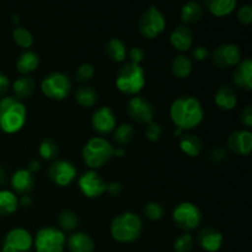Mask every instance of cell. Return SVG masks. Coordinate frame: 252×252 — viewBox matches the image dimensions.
Here are the masks:
<instances>
[{"instance_id": "4dcf8cb0", "label": "cell", "mask_w": 252, "mask_h": 252, "mask_svg": "<svg viewBox=\"0 0 252 252\" xmlns=\"http://www.w3.org/2000/svg\"><path fill=\"white\" fill-rule=\"evenodd\" d=\"M75 98L78 103L83 107L90 108L95 106V103L98 100V94L93 86L83 85L79 86L75 91Z\"/></svg>"}, {"instance_id": "8992f818", "label": "cell", "mask_w": 252, "mask_h": 252, "mask_svg": "<svg viewBox=\"0 0 252 252\" xmlns=\"http://www.w3.org/2000/svg\"><path fill=\"white\" fill-rule=\"evenodd\" d=\"M41 90L43 95L51 100L62 101L68 97L70 94L71 81L66 74L53 71L43 78L41 83Z\"/></svg>"}, {"instance_id": "83f0119b", "label": "cell", "mask_w": 252, "mask_h": 252, "mask_svg": "<svg viewBox=\"0 0 252 252\" xmlns=\"http://www.w3.org/2000/svg\"><path fill=\"white\" fill-rule=\"evenodd\" d=\"M106 56L113 62L121 63L127 57V47L120 38H111L105 47Z\"/></svg>"}, {"instance_id": "30bf717a", "label": "cell", "mask_w": 252, "mask_h": 252, "mask_svg": "<svg viewBox=\"0 0 252 252\" xmlns=\"http://www.w3.org/2000/svg\"><path fill=\"white\" fill-rule=\"evenodd\" d=\"M33 246V238L24 228H14L6 234L1 252H30Z\"/></svg>"}, {"instance_id": "816d5d0a", "label": "cell", "mask_w": 252, "mask_h": 252, "mask_svg": "<svg viewBox=\"0 0 252 252\" xmlns=\"http://www.w3.org/2000/svg\"><path fill=\"white\" fill-rule=\"evenodd\" d=\"M182 134H184V130H181V129H179V128H176V130H175V135H176V137H181Z\"/></svg>"}, {"instance_id": "d6986e66", "label": "cell", "mask_w": 252, "mask_h": 252, "mask_svg": "<svg viewBox=\"0 0 252 252\" xmlns=\"http://www.w3.org/2000/svg\"><path fill=\"white\" fill-rule=\"evenodd\" d=\"M12 189L16 193L26 196L29 192H31L34 187V177L31 171L27 169H19L12 174L10 180Z\"/></svg>"}, {"instance_id": "4316f807", "label": "cell", "mask_w": 252, "mask_h": 252, "mask_svg": "<svg viewBox=\"0 0 252 252\" xmlns=\"http://www.w3.org/2000/svg\"><path fill=\"white\" fill-rule=\"evenodd\" d=\"M19 207V199L16 194L9 189H0V217H7L14 214Z\"/></svg>"}, {"instance_id": "484cf974", "label": "cell", "mask_w": 252, "mask_h": 252, "mask_svg": "<svg viewBox=\"0 0 252 252\" xmlns=\"http://www.w3.org/2000/svg\"><path fill=\"white\" fill-rule=\"evenodd\" d=\"M180 149L189 157H198L202 152V140L194 134H182L180 137Z\"/></svg>"}, {"instance_id": "d6a6232c", "label": "cell", "mask_w": 252, "mask_h": 252, "mask_svg": "<svg viewBox=\"0 0 252 252\" xmlns=\"http://www.w3.org/2000/svg\"><path fill=\"white\" fill-rule=\"evenodd\" d=\"M78 216L70 209H63L58 216V224L62 231H73L78 226Z\"/></svg>"}, {"instance_id": "8d00e7d4", "label": "cell", "mask_w": 252, "mask_h": 252, "mask_svg": "<svg viewBox=\"0 0 252 252\" xmlns=\"http://www.w3.org/2000/svg\"><path fill=\"white\" fill-rule=\"evenodd\" d=\"M193 248V238L189 234H182L175 240L174 249L176 252H189Z\"/></svg>"}, {"instance_id": "2e32d148", "label": "cell", "mask_w": 252, "mask_h": 252, "mask_svg": "<svg viewBox=\"0 0 252 252\" xmlns=\"http://www.w3.org/2000/svg\"><path fill=\"white\" fill-rule=\"evenodd\" d=\"M228 148L238 155H248L252 150V133L248 129L234 130L228 138Z\"/></svg>"}, {"instance_id": "d590c367", "label": "cell", "mask_w": 252, "mask_h": 252, "mask_svg": "<svg viewBox=\"0 0 252 252\" xmlns=\"http://www.w3.org/2000/svg\"><path fill=\"white\" fill-rule=\"evenodd\" d=\"M143 214L149 220H159L165 214L164 207L158 202H149L143 208Z\"/></svg>"}, {"instance_id": "ee69618b", "label": "cell", "mask_w": 252, "mask_h": 252, "mask_svg": "<svg viewBox=\"0 0 252 252\" xmlns=\"http://www.w3.org/2000/svg\"><path fill=\"white\" fill-rule=\"evenodd\" d=\"M241 122L243 125L245 126L246 128H251L252 127V106L248 105L243 110L240 115Z\"/></svg>"}, {"instance_id": "ffe728a7", "label": "cell", "mask_w": 252, "mask_h": 252, "mask_svg": "<svg viewBox=\"0 0 252 252\" xmlns=\"http://www.w3.org/2000/svg\"><path fill=\"white\" fill-rule=\"evenodd\" d=\"M170 43L180 52H186L193 44V32L186 25H180L170 34Z\"/></svg>"}, {"instance_id": "60d3db41", "label": "cell", "mask_w": 252, "mask_h": 252, "mask_svg": "<svg viewBox=\"0 0 252 252\" xmlns=\"http://www.w3.org/2000/svg\"><path fill=\"white\" fill-rule=\"evenodd\" d=\"M238 20L243 25H250L252 22V7L250 5H243L238 11Z\"/></svg>"}, {"instance_id": "ba28073f", "label": "cell", "mask_w": 252, "mask_h": 252, "mask_svg": "<svg viewBox=\"0 0 252 252\" xmlns=\"http://www.w3.org/2000/svg\"><path fill=\"white\" fill-rule=\"evenodd\" d=\"M172 220L181 230H194L201 224L202 212L196 204L191 202H182L175 207L172 212Z\"/></svg>"}, {"instance_id": "603a6c76", "label": "cell", "mask_w": 252, "mask_h": 252, "mask_svg": "<svg viewBox=\"0 0 252 252\" xmlns=\"http://www.w3.org/2000/svg\"><path fill=\"white\" fill-rule=\"evenodd\" d=\"M34 89H36V83L33 78L29 75L20 76L12 83V91L15 94V97L19 100L30 97L34 93Z\"/></svg>"}, {"instance_id": "f6af8a7d", "label": "cell", "mask_w": 252, "mask_h": 252, "mask_svg": "<svg viewBox=\"0 0 252 252\" xmlns=\"http://www.w3.org/2000/svg\"><path fill=\"white\" fill-rule=\"evenodd\" d=\"M122 185L120 182H110V184H107V187H106V191L112 197L120 196L122 193Z\"/></svg>"}, {"instance_id": "5b68a950", "label": "cell", "mask_w": 252, "mask_h": 252, "mask_svg": "<svg viewBox=\"0 0 252 252\" xmlns=\"http://www.w3.org/2000/svg\"><path fill=\"white\" fill-rule=\"evenodd\" d=\"M113 150L115 148L105 138H91L83 148L84 162L91 170L97 169L110 161L113 157Z\"/></svg>"}, {"instance_id": "b9f144b4", "label": "cell", "mask_w": 252, "mask_h": 252, "mask_svg": "<svg viewBox=\"0 0 252 252\" xmlns=\"http://www.w3.org/2000/svg\"><path fill=\"white\" fill-rule=\"evenodd\" d=\"M128 54H129L130 63L138 64V65H140V63H142L145 58L144 49L140 48V47H133Z\"/></svg>"}, {"instance_id": "836d02e7", "label": "cell", "mask_w": 252, "mask_h": 252, "mask_svg": "<svg viewBox=\"0 0 252 252\" xmlns=\"http://www.w3.org/2000/svg\"><path fill=\"white\" fill-rule=\"evenodd\" d=\"M39 157L44 160H53L58 155V144L51 138H44L38 147Z\"/></svg>"}, {"instance_id": "cb8c5ba5", "label": "cell", "mask_w": 252, "mask_h": 252, "mask_svg": "<svg viewBox=\"0 0 252 252\" xmlns=\"http://www.w3.org/2000/svg\"><path fill=\"white\" fill-rule=\"evenodd\" d=\"M39 65V56L34 51H25L19 56L16 61V69L21 74H29L36 70Z\"/></svg>"}, {"instance_id": "9c48e42d", "label": "cell", "mask_w": 252, "mask_h": 252, "mask_svg": "<svg viewBox=\"0 0 252 252\" xmlns=\"http://www.w3.org/2000/svg\"><path fill=\"white\" fill-rule=\"evenodd\" d=\"M166 27V20L164 14L152 5L142 14L139 19V32L145 38H157L164 32Z\"/></svg>"}, {"instance_id": "1f68e13d", "label": "cell", "mask_w": 252, "mask_h": 252, "mask_svg": "<svg viewBox=\"0 0 252 252\" xmlns=\"http://www.w3.org/2000/svg\"><path fill=\"white\" fill-rule=\"evenodd\" d=\"M135 130L133 126L129 125V123H123V125L118 126L116 128L115 133H113V138H115V142L118 145H126L132 142Z\"/></svg>"}, {"instance_id": "7a4b0ae2", "label": "cell", "mask_w": 252, "mask_h": 252, "mask_svg": "<svg viewBox=\"0 0 252 252\" xmlns=\"http://www.w3.org/2000/svg\"><path fill=\"white\" fill-rule=\"evenodd\" d=\"M27 110L25 103L15 96L0 98V130L12 134L22 129L26 123Z\"/></svg>"}, {"instance_id": "52a82bcc", "label": "cell", "mask_w": 252, "mask_h": 252, "mask_svg": "<svg viewBox=\"0 0 252 252\" xmlns=\"http://www.w3.org/2000/svg\"><path fill=\"white\" fill-rule=\"evenodd\" d=\"M33 245L36 252H63L65 248L64 231L56 226H44L37 231Z\"/></svg>"}, {"instance_id": "74e56055", "label": "cell", "mask_w": 252, "mask_h": 252, "mask_svg": "<svg viewBox=\"0 0 252 252\" xmlns=\"http://www.w3.org/2000/svg\"><path fill=\"white\" fill-rule=\"evenodd\" d=\"M94 74H95V69L91 64L84 63L81 65L78 66L75 71V79L76 81H80V83H85L93 79Z\"/></svg>"}, {"instance_id": "f907efd6", "label": "cell", "mask_w": 252, "mask_h": 252, "mask_svg": "<svg viewBox=\"0 0 252 252\" xmlns=\"http://www.w3.org/2000/svg\"><path fill=\"white\" fill-rule=\"evenodd\" d=\"M5 181V171L1 166H0V185Z\"/></svg>"}, {"instance_id": "4fadbf2b", "label": "cell", "mask_w": 252, "mask_h": 252, "mask_svg": "<svg viewBox=\"0 0 252 252\" xmlns=\"http://www.w3.org/2000/svg\"><path fill=\"white\" fill-rule=\"evenodd\" d=\"M48 176L52 182L65 187L75 180L76 169L68 160H54L48 167Z\"/></svg>"}, {"instance_id": "7dc6e473", "label": "cell", "mask_w": 252, "mask_h": 252, "mask_svg": "<svg viewBox=\"0 0 252 252\" xmlns=\"http://www.w3.org/2000/svg\"><path fill=\"white\" fill-rule=\"evenodd\" d=\"M41 169V164H39V161L38 160H36V159H33V160H31V161H30V165H29V171H31V172H34V171H38V170Z\"/></svg>"}, {"instance_id": "e575fe53", "label": "cell", "mask_w": 252, "mask_h": 252, "mask_svg": "<svg viewBox=\"0 0 252 252\" xmlns=\"http://www.w3.org/2000/svg\"><path fill=\"white\" fill-rule=\"evenodd\" d=\"M12 38L15 43L19 44L22 48H30L33 44V37L32 33L27 29L21 26H16L12 31Z\"/></svg>"}, {"instance_id": "ac0fdd59", "label": "cell", "mask_w": 252, "mask_h": 252, "mask_svg": "<svg viewBox=\"0 0 252 252\" xmlns=\"http://www.w3.org/2000/svg\"><path fill=\"white\" fill-rule=\"evenodd\" d=\"M223 234L212 226L202 229L197 235V243L203 250L208 252H217L223 245Z\"/></svg>"}, {"instance_id": "7c38bea8", "label": "cell", "mask_w": 252, "mask_h": 252, "mask_svg": "<svg viewBox=\"0 0 252 252\" xmlns=\"http://www.w3.org/2000/svg\"><path fill=\"white\" fill-rule=\"evenodd\" d=\"M240 61V48L234 43L220 44L212 53V63L219 69H228L231 66H236Z\"/></svg>"}, {"instance_id": "681fc988", "label": "cell", "mask_w": 252, "mask_h": 252, "mask_svg": "<svg viewBox=\"0 0 252 252\" xmlns=\"http://www.w3.org/2000/svg\"><path fill=\"white\" fill-rule=\"evenodd\" d=\"M113 155H115L116 158H122L126 155V150L125 148H116L115 150H113Z\"/></svg>"}, {"instance_id": "9a60e30c", "label": "cell", "mask_w": 252, "mask_h": 252, "mask_svg": "<svg viewBox=\"0 0 252 252\" xmlns=\"http://www.w3.org/2000/svg\"><path fill=\"white\" fill-rule=\"evenodd\" d=\"M116 123H117V121H116L115 112L108 106H102V107L97 108L91 117L93 128L98 134L106 135L115 130Z\"/></svg>"}, {"instance_id": "f1b7e54d", "label": "cell", "mask_w": 252, "mask_h": 252, "mask_svg": "<svg viewBox=\"0 0 252 252\" xmlns=\"http://www.w3.org/2000/svg\"><path fill=\"white\" fill-rule=\"evenodd\" d=\"M206 7L216 16H226L236 7V0H207Z\"/></svg>"}, {"instance_id": "277c9868", "label": "cell", "mask_w": 252, "mask_h": 252, "mask_svg": "<svg viewBox=\"0 0 252 252\" xmlns=\"http://www.w3.org/2000/svg\"><path fill=\"white\" fill-rule=\"evenodd\" d=\"M145 71L142 65L134 63H125L116 76V86L126 95H137L145 86Z\"/></svg>"}, {"instance_id": "ab89813d", "label": "cell", "mask_w": 252, "mask_h": 252, "mask_svg": "<svg viewBox=\"0 0 252 252\" xmlns=\"http://www.w3.org/2000/svg\"><path fill=\"white\" fill-rule=\"evenodd\" d=\"M228 158V150L224 147H214L209 152V160L213 162H221Z\"/></svg>"}, {"instance_id": "5bb4252c", "label": "cell", "mask_w": 252, "mask_h": 252, "mask_svg": "<svg viewBox=\"0 0 252 252\" xmlns=\"http://www.w3.org/2000/svg\"><path fill=\"white\" fill-rule=\"evenodd\" d=\"M127 112L130 116V118H133L135 122L148 125L154 118L155 108L153 103L145 97L134 96V97L128 101Z\"/></svg>"}, {"instance_id": "6da1fadb", "label": "cell", "mask_w": 252, "mask_h": 252, "mask_svg": "<svg viewBox=\"0 0 252 252\" xmlns=\"http://www.w3.org/2000/svg\"><path fill=\"white\" fill-rule=\"evenodd\" d=\"M170 117L179 129L189 130L203 121V106L194 96H180L170 106Z\"/></svg>"}, {"instance_id": "7bdbcfd3", "label": "cell", "mask_w": 252, "mask_h": 252, "mask_svg": "<svg viewBox=\"0 0 252 252\" xmlns=\"http://www.w3.org/2000/svg\"><path fill=\"white\" fill-rule=\"evenodd\" d=\"M192 57L196 59L197 62H203L206 61L209 57V51L207 47L203 46H197L192 49Z\"/></svg>"}, {"instance_id": "7402d4cb", "label": "cell", "mask_w": 252, "mask_h": 252, "mask_svg": "<svg viewBox=\"0 0 252 252\" xmlns=\"http://www.w3.org/2000/svg\"><path fill=\"white\" fill-rule=\"evenodd\" d=\"M68 248L70 252H94L95 241L84 231H75L68 238Z\"/></svg>"}, {"instance_id": "f5cc1de1", "label": "cell", "mask_w": 252, "mask_h": 252, "mask_svg": "<svg viewBox=\"0 0 252 252\" xmlns=\"http://www.w3.org/2000/svg\"><path fill=\"white\" fill-rule=\"evenodd\" d=\"M12 19H14V20H12V22H14V24H19V16H17V15H12Z\"/></svg>"}, {"instance_id": "d4e9b609", "label": "cell", "mask_w": 252, "mask_h": 252, "mask_svg": "<svg viewBox=\"0 0 252 252\" xmlns=\"http://www.w3.org/2000/svg\"><path fill=\"white\" fill-rule=\"evenodd\" d=\"M204 14L203 6L197 1H189L182 6L181 20L186 25L197 24Z\"/></svg>"}, {"instance_id": "3957f363", "label": "cell", "mask_w": 252, "mask_h": 252, "mask_svg": "<svg viewBox=\"0 0 252 252\" xmlns=\"http://www.w3.org/2000/svg\"><path fill=\"white\" fill-rule=\"evenodd\" d=\"M111 235L118 243H133L143 231V221L139 216L132 212L118 214L111 221Z\"/></svg>"}, {"instance_id": "f35d334b", "label": "cell", "mask_w": 252, "mask_h": 252, "mask_svg": "<svg viewBox=\"0 0 252 252\" xmlns=\"http://www.w3.org/2000/svg\"><path fill=\"white\" fill-rule=\"evenodd\" d=\"M161 134H162L161 126H160L159 123L154 122V121L148 123L147 127H145V135H147V138L150 140V142H158V140L160 139V137H161Z\"/></svg>"}, {"instance_id": "c3c4849f", "label": "cell", "mask_w": 252, "mask_h": 252, "mask_svg": "<svg viewBox=\"0 0 252 252\" xmlns=\"http://www.w3.org/2000/svg\"><path fill=\"white\" fill-rule=\"evenodd\" d=\"M19 204H21V206L25 207V208H26V207H30V206H31V204H32L31 197H29V196H22L21 199H20V201H19Z\"/></svg>"}, {"instance_id": "44dd1931", "label": "cell", "mask_w": 252, "mask_h": 252, "mask_svg": "<svg viewBox=\"0 0 252 252\" xmlns=\"http://www.w3.org/2000/svg\"><path fill=\"white\" fill-rule=\"evenodd\" d=\"M214 101H216V105L220 110L230 111L238 103V95H236L233 86L224 84V85L219 86V89L217 90L216 96H214Z\"/></svg>"}, {"instance_id": "e0dca14e", "label": "cell", "mask_w": 252, "mask_h": 252, "mask_svg": "<svg viewBox=\"0 0 252 252\" xmlns=\"http://www.w3.org/2000/svg\"><path fill=\"white\" fill-rule=\"evenodd\" d=\"M233 83L241 90L250 91L252 89V61L244 58L239 62L233 71Z\"/></svg>"}, {"instance_id": "f546056e", "label": "cell", "mask_w": 252, "mask_h": 252, "mask_svg": "<svg viewBox=\"0 0 252 252\" xmlns=\"http://www.w3.org/2000/svg\"><path fill=\"white\" fill-rule=\"evenodd\" d=\"M192 66H193V64H192L189 57L185 56V54H179L171 62V73L176 78L185 79L191 74Z\"/></svg>"}, {"instance_id": "bcb514c9", "label": "cell", "mask_w": 252, "mask_h": 252, "mask_svg": "<svg viewBox=\"0 0 252 252\" xmlns=\"http://www.w3.org/2000/svg\"><path fill=\"white\" fill-rule=\"evenodd\" d=\"M10 88V80L4 73L0 71V95H4L7 93Z\"/></svg>"}, {"instance_id": "8fae6325", "label": "cell", "mask_w": 252, "mask_h": 252, "mask_svg": "<svg viewBox=\"0 0 252 252\" xmlns=\"http://www.w3.org/2000/svg\"><path fill=\"white\" fill-rule=\"evenodd\" d=\"M78 186L85 197L97 198L105 193L107 184L96 170H89L79 177Z\"/></svg>"}]
</instances>
